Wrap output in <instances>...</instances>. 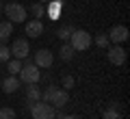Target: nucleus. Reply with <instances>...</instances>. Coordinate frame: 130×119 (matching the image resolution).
Wrapping results in <instances>:
<instances>
[{
    "label": "nucleus",
    "instance_id": "f257e3e1",
    "mask_svg": "<svg viewBox=\"0 0 130 119\" xmlns=\"http://www.w3.org/2000/svg\"><path fill=\"white\" fill-rule=\"evenodd\" d=\"M28 110H30L32 119H54V117H56L54 106H52V104H48V102H43V100L32 102V106H30Z\"/></svg>",
    "mask_w": 130,
    "mask_h": 119
},
{
    "label": "nucleus",
    "instance_id": "f03ea898",
    "mask_svg": "<svg viewBox=\"0 0 130 119\" xmlns=\"http://www.w3.org/2000/svg\"><path fill=\"white\" fill-rule=\"evenodd\" d=\"M24 61H26V65H22V69H20V74H18L20 82H24V84L39 82V78H41V72H39V67H37L35 63H30L28 59H24Z\"/></svg>",
    "mask_w": 130,
    "mask_h": 119
},
{
    "label": "nucleus",
    "instance_id": "7ed1b4c3",
    "mask_svg": "<svg viewBox=\"0 0 130 119\" xmlns=\"http://www.w3.org/2000/svg\"><path fill=\"white\" fill-rule=\"evenodd\" d=\"M93 43V39H91V35H89L87 30H72V37H70V46L74 48L76 52H83V50H87L89 46Z\"/></svg>",
    "mask_w": 130,
    "mask_h": 119
},
{
    "label": "nucleus",
    "instance_id": "20e7f679",
    "mask_svg": "<svg viewBox=\"0 0 130 119\" xmlns=\"http://www.w3.org/2000/svg\"><path fill=\"white\" fill-rule=\"evenodd\" d=\"M5 15L9 18L11 24H22L26 22V9H24L22 5H18V2H9V5H5Z\"/></svg>",
    "mask_w": 130,
    "mask_h": 119
},
{
    "label": "nucleus",
    "instance_id": "39448f33",
    "mask_svg": "<svg viewBox=\"0 0 130 119\" xmlns=\"http://www.w3.org/2000/svg\"><path fill=\"white\" fill-rule=\"evenodd\" d=\"M28 54H30V46H28V41H26V39H15L13 46H11V56L24 61V59H28Z\"/></svg>",
    "mask_w": 130,
    "mask_h": 119
},
{
    "label": "nucleus",
    "instance_id": "423d86ee",
    "mask_svg": "<svg viewBox=\"0 0 130 119\" xmlns=\"http://www.w3.org/2000/svg\"><path fill=\"white\" fill-rule=\"evenodd\" d=\"M52 63H54V54H52L50 50H37L35 52V65H37L39 69L52 67Z\"/></svg>",
    "mask_w": 130,
    "mask_h": 119
},
{
    "label": "nucleus",
    "instance_id": "0eeeda50",
    "mask_svg": "<svg viewBox=\"0 0 130 119\" xmlns=\"http://www.w3.org/2000/svg\"><path fill=\"white\" fill-rule=\"evenodd\" d=\"M106 54H108V61H111L113 65H117V67L126 63V50H124V48L119 46V43L111 46V48H108V52H106Z\"/></svg>",
    "mask_w": 130,
    "mask_h": 119
},
{
    "label": "nucleus",
    "instance_id": "6e6552de",
    "mask_svg": "<svg viewBox=\"0 0 130 119\" xmlns=\"http://www.w3.org/2000/svg\"><path fill=\"white\" fill-rule=\"evenodd\" d=\"M108 41L111 43H124L126 39H128V28L124 26V24H117V26L111 28V32H108Z\"/></svg>",
    "mask_w": 130,
    "mask_h": 119
},
{
    "label": "nucleus",
    "instance_id": "1a4fd4ad",
    "mask_svg": "<svg viewBox=\"0 0 130 119\" xmlns=\"http://www.w3.org/2000/svg\"><path fill=\"white\" fill-rule=\"evenodd\" d=\"M67 102H70V93L65 91V89H59V91L54 93V97H52L50 104L54 106V110H63L65 106H67Z\"/></svg>",
    "mask_w": 130,
    "mask_h": 119
},
{
    "label": "nucleus",
    "instance_id": "9d476101",
    "mask_svg": "<svg viewBox=\"0 0 130 119\" xmlns=\"http://www.w3.org/2000/svg\"><path fill=\"white\" fill-rule=\"evenodd\" d=\"M37 100H41V89L37 87V82H32L26 87V108H30L32 102H37Z\"/></svg>",
    "mask_w": 130,
    "mask_h": 119
},
{
    "label": "nucleus",
    "instance_id": "9b49d317",
    "mask_svg": "<svg viewBox=\"0 0 130 119\" xmlns=\"http://www.w3.org/2000/svg\"><path fill=\"white\" fill-rule=\"evenodd\" d=\"M41 32H43V22L41 20H30L26 24V35H30L32 39L35 37H41Z\"/></svg>",
    "mask_w": 130,
    "mask_h": 119
},
{
    "label": "nucleus",
    "instance_id": "f8f14e48",
    "mask_svg": "<svg viewBox=\"0 0 130 119\" xmlns=\"http://www.w3.org/2000/svg\"><path fill=\"white\" fill-rule=\"evenodd\" d=\"M20 87H22V82H20L18 76H9L7 80H2V91L5 93H15Z\"/></svg>",
    "mask_w": 130,
    "mask_h": 119
},
{
    "label": "nucleus",
    "instance_id": "ddd939ff",
    "mask_svg": "<svg viewBox=\"0 0 130 119\" xmlns=\"http://www.w3.org/2000/svg\"><path fill=\"white\" fill-rule=\"evenodd\" d=\"M11 35H13V24L9 20L7 22H0V43H7Z\"/></svg>",
    "mask_w": 130,
    "mask_h": 119
},
{
    "label": "nucleus",
    "instance_id": "4468645a",
    "mask_svg": "<svg viewBox=\"0 0 130 119\" xmlns=\"http://www.w3.org/2000/svg\"><path fill=\"white\" fill-rule=\"evenodd\" d=\"M74 54H76V50L70 46V41H63V46H61V50H59V56L63 61H72V59H74Z\"/></svg>",
    "mask_w": 130,
    "mask_h": 119
},
{
    "label": "nucleus",
    "instance_id": "2eb2a0df",
    "mask_svg": "<svg viewBox=\"0 0 130 119\" xmlns=\"http://www.w3.org/2000/svg\"><path fill=\"white\" fill-rule=\"evenodd\" d=\"M20 69H22V61L20 59H9L7 61V72H9V76H18Z\"/></svg>",
    "mask_w": 130,
    "mask_h": 119
},
{
    "label": "nucleus",
    "instance_id": "dca6fc26",
    "mask_svg": "<svg viewBox=\"0 0 130 119\" xmlns=\"http://www.w3.org/2000/svg\"><path fill=\"white\" fill-rule=\"evenodd\" d=\"M119 110H121V108H119V104H117V102H115V104H113L111 108H106V110H104L102 119H121Z\"/></svg>",
    "mask_w": 130,
    "mask_h": 119
},
{
    "label": "nucleus",
    "instance_id": "f3484780",
    "mask_svg": "<svg viewBox=\"0 0 130 119\" xmlns=\"http://www.w3.org/2000/svg\"><path fill=\"white\" fill-rule=\"evenodd\" d=\"M30 13L35 15V20H41L43 13H46V5H43V2H35V5L30 7Z\"/></svg>",
    "mask_w": 130,
    "mask_h": 119
},
{
    "label": "nucleus",
    "instance_id": "a211bd4d",
    "mask_svg": "<svg viewBox=\"0 0 130 119\" xmlns=\"http://www.w3.org/2000/svg\"><path fill=\"white\" fill-rule=\"evenodd\" d=\"M56 91H59V87H56V84H50V87H48L46 91H41V100L50 104V102H52V97H54V93H56Z\"/></svg>",
    "mask_w": 130,
    "mask_h": 119
},
{
    "label": "nucleus",
    "instance_id": "6ab92c4d",
    "mask_svg": "<svg viewBox=\"0 0 130 119\" xmlns=\"http://www.w3.org/2000/svg\"><path fill=\"white\" fill-rule=\"evenodd\" d=\"M72 30H74V28H72V26L59 28V30H56V37H59L61 41H70V37H72Z\"/></svg>",
    "mask_w": 130,
    "mask_h": 119
},
{
    "label": "nucleus",
    "instance_id": "aec40b11",
    "mask_svg": "<svg viewBox=\"0 0 130 119\" xmlns=\"http://www.w3.org/2000/svg\"><path fill=\"white\" fill-rule=\"evenodd\" d=\"M11 59V48L7 43H0V63H7Z\"/></svg>",
    "mask_w": 130,
    "mask_h": 119
},
{
    "label": "nucleus",
    "instance_id": "412c9836",
    "mask_svg": "<svg viewBox=\"0 0 130 119\" xmlns=\"http://www.w3.org/2000/svg\"><path fill=\"white\" fill-rule=\"evenodd\" d=\"M0 119H15V110L5 106V108H0Z\"/></svg>",
    "mask_w": 130,
    "mask_h": 119
},
{
    "label": "nucleus",
    "instance_id": "4be33fe9",
    "mask_svg": "<svg viewBox=\"0 0 130 119\" xmlns=\"http://www.w3.org/2000/svg\"><path fill=\"white\" fill-rule=\"evenodd\" d=\"M95 43H98V48H108V43H111V41H108L106 35H102V32H100V35L95 37Z\"/></svg>",
    "mask_w": 130,
    "mask_h": 119
},
{
    "label": "nucleus",
    "instance_id": "5701e85b",
    "mask_svg": "<svg viewBox=\"0 0 130 119\" xmlns=\"http://www.w3.org/2000/svg\"><path fill=\"white\" fill-rule=\"evenodd\" d=\"M63 87H65V91H70L74 87V76H63Z\"/></svg>",
    "mask_w": 130,
    "mask_h": 119
},
{
    "label": "nucleus",
    "instance_id": "b1692460",
    "mask_svg": "<svg viewBox=\"0 0 130 119\" xmlns=\"http://www.w3.org/2000/svg\"><path fill=\"white\" fill-rule=\"evenodd\" d=\"M61 119H78V117H76V115H63Z\"/></svg>",
    "mask_w": 130,
    "mask_h": 119
},
{
    "label": "nucleus",
    "instance_id": "393cba45",
    "mask_svg": "<svg viewBox=\"0 0 130 119\" xmlns=\"http://www.w3.org/2000/svg\"><path fill=\"white\" fill-rule=\"evenodd\" d=\"M2 9H5V5H2V0H0V13H2Z\"/></svg>",
    "mask_w": 130,
    "mask_h": 119
},
{
    "label": "nucleus",
    "instance_id": "a878e982",
    "mask_svg": "<svg viewBox=\"0 0 130 119\" xmlns=\"http://www.w3.org/2000/svg\"><path fill=\"white\" fill-rule=\"evenodd\" d=\"M39 2H43V5H46V2H50V0H39Z\"/></svg>",
    "mask_w": 130,
    "mask_h": 119
},
{
    "label": "nucleus",
    "instance_id": "bb28decb",
    "mask_svg": "<svg viewBox=\"0 0 130 119\" xmlns=\"http://www.w3.org/2000/svg\"><path fill=\"white\" fill-rule=\"evenodd\" d=\"M0 87H2V80H0Z\"/></svg>",
    "mask_w": 130,
    "mask_h": 119
},
{
    "label": "nucleus",
    "instance_id": "cd10ccee",
    "mask_svg": "<svg viewBox=\"0 0 130 119\" xmlns=\"http://www.w3.org/2000/svg\"><path fill=\"white\" fill-rule=\"evenodd\" d=\"M11 2H15V0H11Z\"/></svg>",
    "mask_w": 130,
    "mask_h": 119
}]
</instances>
